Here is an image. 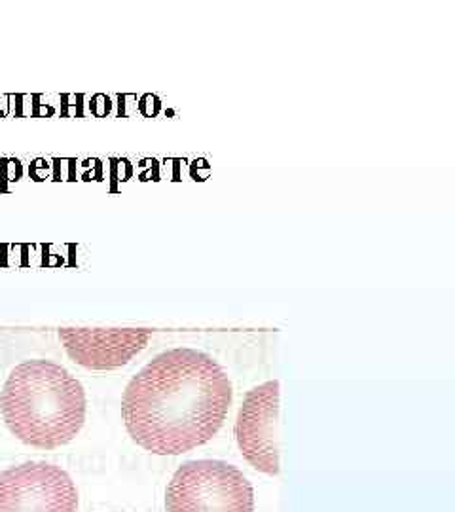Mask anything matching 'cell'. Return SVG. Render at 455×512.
<instances>
[{
  "mask_svg": "<svg viewBox=\"0 0 455 512\" xmlns=\"http://www.w3.org/2000/svg\"><path fill=\"white\" fill-rule=\"evenodd\" d=\"M78 490L61 467L29 461L0 473V512H76Z\"/></svg>",
  "mask_w": 455,
  "mask_h": 512,
  "instance_id": "277c9868",
  "label": "cell"
},
{
  "mask_svg": "<svg viewBox=\"0 0 455 512\" xmlns=\"http://www.w3.org/2000/svg\"><path fill=\"white\" fill-rule=\"evenodd\" d=\"M10 433L27 446L54 450L73 442L86 423L88 399L65 366L31 359L16 366L0 393Z\"/></svg>",
  "mask_w": 455,
  "mask_h": 512,
  "instance_id": "7a4b0ae2",
  "label": "cell"
},
{
  "mask_svg": "<svg viewBox=\"0 0 455 512\" xmlns=\"http://www.w3.org/2000/svg\"><path fill=\"white\" fill-rule=\"evenodd\" d=\"M152 329H59V340L76 365L116 370L129 365L152 340Z\"/></svg>",
  "mask_w": 455,
  "mask_h": 512,
  "instance_id": "8992f818",
  "label": "cell"
},
{
  "mask_svg": "<svg viewBox=\"0 0 455 512\" xmlns=\"http://www.w3.org/2000/svg\"><path fill=\"white\" fill-rule=\"evenodd\" d=\"M237 446L255 469L279 475V382L270 380L253 387L239 408Z\"/></svg>",
  "mask_w": 455,
  "mask_h": 512,
  "instance_id": "5b68a950",
  "label": "cell"
},
{
  "mask_svg": "<svg viewBox=\"0 0 455 512\" xmlns=\"http://www.w3.org/2000/svg\"><path fill=\"white\" fill-rule=\"evenodd\" d=\"M232 401V380L217 359L201 349L171 348L129 380L122 420L141 448L179 456L219 433Z\"/></svg>",
  "mask_w": 455,
  "mask_h": 512,
  "instance_id": "6da1fadb",
  "label": "cell"
},
{
  "mask_svg": "<svg viewBox=\"0 0 455 512\" xmlns=\"http://www.w3.org/2000/svg\"><path fill=\"white\" fill-rule=\"evenodd\" d=\"M167 512H255V490L226 461L198 459L177 469L165 494Z\"/></svg>",
  "mask_w": 455,
  "mask_h": 512,
  "instance_id": "3957f363",
  "label": "cell"
}]
</instances>
